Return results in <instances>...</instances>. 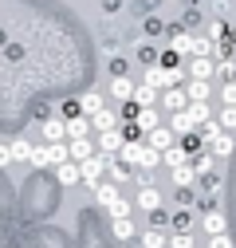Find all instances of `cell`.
<instances>
[{
    "instance_id": "f546056e",
    "label": "cell",
    "mask_w": 236,
    "mask_h": 248,
    "mask_svg": "<svg viewBox=\"0 0 236 248\" xmlns=\"http://www.w3.org/2000/svg\"><path fill=\"white\" fill-rule=\"evenodd\" d=\"M165 240H169V236L158 232V229H146V232H142V248H165Z\"/></svg>"
},
{
    "instance_id": "5bb4252c",
    "label": "cell",
    "mask_w": 236,
    "mask_h": 248,
    "mask_svg": "<svg viewBox=\"0 0 236 248\" xmlns=\"http://www.w3.org/2000/svg\"><path fill=\"white\" fill-rule=\"evenodd\" d=\"M134 126L142 130V138L150 134V130H158V126H162V118H158V107H150V110H138V118H134Z\"/></svg>"
},
{
    "instance_id": "44dd1931",
    "label": "cell",
    "mask_w": 236,
    "mask_h": 248,
    "mask_svg": "<svg viewBox=\"0 0 236 248\" xmlns=\"http://www.w3.org/2000/svg\"><path fill=\"white\" fill-rule=\"evenodd\" d=\"M185 114H189V122H193V126H205V122L213 118L209 103H189V107H185Z\"/></svg>"
},
{
    "instance_id": "d4e9b609",
    "label": "cell",
    "mask_w": 236,
    "mask_h": 248,
    "mask_svg": "<svg viewBox=\"0 0 236 248\" xmlns=\"http://www.w3.org/2000/svg\"><path fill=\"white\" fill-rule=\"evenodd\" d=\"M95 197H99V205H103V209H110V205H114L118 197H122V193H118V185H110V181H103L99 189H95Z\"/></svg>"
},
{
    "instance_id": "f1b7e54d",
    "label": "cell",
    "mask_w": 236,
    "mask_h": 248,
    "mask_svg": "<svg viewBox=\"0 0 236 248\" xmlns=\"http://www.w3.org/2000/svg\"><path fill=\"white\" fill-rule=\"evenodd\" d=\"M193 166V173L197 177H209L213 170H217V162H213V154H197V162H189Z\"/></svg>"
},
{
    "instance_id": "8fae6325",
    "label": "cell",
    "mask_w": 236,
    "mask_h": 248,
    "mask_svg": "<svg viewBox=\"0 0 236 248\" xmlns=\"http://www.w3.org/2000/svg\"><path fill=\"white\" fill-rule=\"evenodd\" d=\"M67 158L79 166V162H87V158H95V142L91 138H79V142H67Z\"/></svg>"
},
{
    "instance_id": "60d3db41",
    "label": "cell",
    "mask_w": 236,
    "mask_h": 248,
    "mask_svg": "<svg viewBox=\"0 0 236 248\" xmlns=\"http://www.w3.org/2000/svg\"><path fill=\"white\" fill-rule=\"evenodd\" d=\"M138 59H142V63H150V67H158V51L154 47H138Z\"/></svg>"
},
{
    "instance_id": "1f68e13d",
    "label": "cell",
    "mask_w": 236,
    "mask_h": 248,
    "mask_svg": "<svg viewBox=\"0 0 236 248\" xmlns=\"http://www.w3.org/2000/svg\"><path fill=\"white\" fill-rule=\"evenodd\" d=\"M47 158H51V170H55V166H63V162H71V158H67V142L47 146Z\"/></svg>"
},
{
    "instance_id": "8d00e7d4",
    "label": "cell",
    "mask_w": 236,
    "mask_h": 248,
    "mask_svg": "<svg viewBox=\"0 0 236 248\" xmlns=\"http://www.w3.org/2000/svg\"><path fill=\"white\" fill-rule=\"evenodd\" d=\"M106 173H110V185H118V181H126V177H130V170H126V166H118V162H110Z\"/></svg>"
},
{
    "instance_id": "ffe728a7",
    "label": "cell",
    "mask_w": 236,
    "mask_h": 248,
    "mask_svg": "<svg viewBox=\"0 0 236 248\" xmlns=\"http://www.w3.org/2000/svg\"><path fill=\"white\" fill-rule=\"evenodd\" d=\"M99 110H103V95H99V91H87V95L79 99V114L91 118V114H99Z\"/></svg>"
},
{
    "instance_id": "d6986e66",
    "label": "cell",
    "mask_w": 236,
    "mask_h": 248,
    "mask_svg": "<svg viewBox=\"0 0 236 248\" xmlns=\"http://www.w3.org/2000/svg\"><path fill=\"white\" fill-rule=\"evenodd\" d=\"M189 162V154H185V146L177 142V146H169L165 154H162V166H169V170H177V166H185Z\"/></svg>"
},
{
    "instance_id": "2e32d148",
    "label": "cell",
    "mask_w": 236,
    "mask_h": 248,
    "mask_svg": "<svg viewBox=\"0 0 236 248\" xmlns=\"http://www.w3.org/2000/svg\"><path fill=\"white\" fill-rule=\"evenodd\" d=\"M110 95H114L118 103H130V95H134V83H130L126 75H114V79H110Z\"/></svg>"
},
{
    "instance_id": "603a6c76",
    "label": "cell",
    "mask_w": 236,
    "mask_h": 248,
    "mask_svg": "<svg viewBox=\"0 0 236 248\" xmlns=\"http://www.w3.org/2000/svg\"><path fill=\"white\" fill-rule=\"evenodd\" d=\"M8 150H12V162H32V142L28 138H12Z\"/></svg>"
},
{
    "instance_id": "83f0119b",
    "label": "cell",
    "mask_w": 236,
    "mask_h": 248,
    "mask_svg": "<svg viewBox=\"0 0 236 248\" xmlns=\"http://www.w3.org/2000/svg\"><path fill=\"white\" fill-rule=\"evenodd\" d=\"M130 209H134V201H126V197H118L106 213H110V221H130Z\"/></svg>"
},
{
    "instance_id": "ac0fdd59",
    "label": "cell",
    "mask_w": 236,
    "mask_h": 248,
    "mask_svg": "<svg viewBox=\"0 0 236 248\" xmlns=\"http://www.w3.org/2000/svg\"><path fill=\"white\" fill-rule=\"evenodd\" d=\"M130 99H134L138 110H150V107H158V91H150V87L142 83V87H134V95H130Z\"/></svg>"
},
{
    "instance_id": "7bdbcfd3",
    "label": "cell",
    "mask_w": 236,
    "mask_h": 248,
    "mask_svg": "<svg viewBox=\"0 0 236 248\" xmlns=\"http://www.w3.org/2000/svg\"><path fill=\"white\" fill-rule=\"evenodd\" d=\"M173 229H177V232H189V213H177V217H173Z\"/></svg>"
},
{
    "instance_id": "f6af8a7d",
    "label": "cell",
    "mask_w": 236,
    "mask_h": 248,
    "mask_svg": "<svg viewBox=\"0 0 236 248\" xmlns=\"http://www.w3.org/2000/svg\"><path fill=\"white\" fill-rule=\"evenodd\" d=\"M0 166H12V150H8V142H0Z\"/></svg>"
},
{
    "instance_id": "5b68a950",
    "label": "cell",
    "mask_w": 236,
    "mask_h": 248,
    "mask_svg": "<svg viewBox=\"0 0 236 248\" xmlns=\"http://www.w3.org/2000/svg\"><path fill=\"white\" fill-rule=\"evenodd\" d=\"M118 126H122V122H118V110H110V107H103L99 114H91V134H110Z\"/></svg>"
},
{
    "instance_id": "e0dca14e",
    "label": "cell",
    "mask_w": 236,
    "mask_h": 248,
    "mask_svg": "<svg viewBox=\"0 0 236 248\" xmlns=\"http://www.w3.org/2000/svg\"><path fill=\"white\" fill-rule=\"evenodd\" d=\"M181 91H185V99H189V103H209V95H213V83H185Z\"/></svg>"
},
{
    "instance_id": "ab89813d",
    "label": "cell",
    "mask_w": 236,
    "mask_h": 248,
    "mask_svg": "<svg viewBox=\"0 0 236 248\" xmlns=\"http://www.w3.org/2000/svg\"><path fill=\"white\" fill-rule=\"evenodd\" d=\"M221 36H224V20H213L209 32H205V40H209V44H221Z\"/></svg>"
},
{
    "instance_id": "4316f807",
    "label": "cell",
    "mask_w": 236,
    "mask_h": 248,
    "mask_svg": "<svg viewBox=\"0 0 236 248\" xmlns=\"http://www.w3.org/2000/svg\"><path fill=\"white\" fill-rule=\"evenodd\" d=\"M217 126H221L224 134H236V107H221V114H217Z\"/></svg>"
},
{
    "instance_id": "836d02e7",
    "label": "cell",
    "mask_w": 236,
    "mask_h": 248,
    "mask_svg": "<svg viewBox=\"0 0 236 248\" xmlns=\"http://www.w3.org/2000/svg\"><path fill=\"white\" fill-rule=\"evenodd\" d=\"M28 166H36V170H51V158H47V146H32V162Z\"/></svg>"
},
{
    "instance_id": "277c9868",
    "label": "cell",
    "mask_w": 236,
    "mask_h": 248,
    "mask_svg": "<svg viewBox=\"0 0 236 248\" xmlns=\"http://www.w3.org/2000/svg\"><path fill=\"white\" fill-rule=\"evenodd\" d=\"M142 142H146V150H154V154H165L169 146H177V138H173V130H169V126H158V130H150Z\"/></svg>"
},
{
    "instance_id": "ba28073f",
    "label": "cell",
    "mask_w": 236,
    "mask_h": 248,
    "mask_svg": "<svg viewBox=\"0 0 236 248\" xmlns=\"http://www.w3.org/2000/svg\"><path fill=\"white\" fill-rule=\"evenodd\" d=\"M189 83H213V59H189Z\"/></svg>"
},
{
    "instance_id": "74e56055",
    "label": "cell",
    "mask_w": 236,
    "mask_h": 248,
    "mask_svg": "<svg viewBox=\"0 0 236 248\" xmlns=\"http://www.w3.org/2000/svg\"><path fill=\"white\" fill-rule=\"evenodd\" d=\"M165 244H169V248H193V232H173Z\"/></svg>"
},
{
    "instance_id": "3957f363",
    "label": "cell",
    "mask_w": 236,
    "mask_h": 248,
    "mask_svg": "<svg viewBox=\"0 0 236 248\" xmlns=\"http://www.w3.org/2000/svg\"><path fill=\"white\" fill-rule=\"evenodd\" d=\"M158 107H162L165 114H181V110L189 107V99H185L181 87H169V91H162V95H158Z\"/></svg>"
},
{
    "instance_id": "52a82bcc",
    "label": "cell",
    "mask_w": 236,
    "mask_h": 248,
    "mask_svg": "<svg viewBox=\"0 0 236 248\" xmlns=\"http://www.w3.org/2000/svg\"><path fill=\"white\" fill-rule=\"evenodd\" d=\"M40 134H44V146H55V142H67V126H63V118H47L44 126H40Z\"/></svg>"
},
{
    "instance_id": "d6a6232c",
    "label": "cell",
    "mask_w": 236,
    "mask_h": 248,
    "mask_svg": "<svg viewBox=\"0 0 236 248\" xmlns=\"http://www.w3.org/2000/svg\"><path fill=\"white\" fill-rule=\"evenodd\" d=\"M221 134H224V130L217 126V118H209L205 126H197V138H201V142H213V138H221Z\"/></svg>"
},
{
    "instance_id": "7c38bea8",
    "label": "cell",
    "mask_w": 236,
    "mask_h": 248,
    "mask_svg": "<svg viewBox=\"0 0 236 248\" xmlns=\"http://www.w3.org/2000/svg\"><path fill=\"white\" fill-rule=\"evenodd\" d=\"M169 130H173V138L181 142V138H189V134H197V126L189 122V114L181 110V114H169Z\"/></svg>"
},
{
    "instance_id": "7a4b0ae2",
    "label": "cell",
    "mask_w": 236,
    "mask_h": 248,
    "mask_svg": "<svg viewBox=\"0 0 236 248\" xmlns=\"http://www.w3.org/2000/svg\"><path fill=\"white\" fill-rule=\"evenodd\" d=\"M177 79H181V71H165V67H150L146 71V87L150 91H169V87H177Z\"/></svg>"
},
{
    "instance_id": "9a60e30c",
    "label": "cell",
    "mask_w": 236,
    "mask_h": 248,
    "mask_svg": "<svg viewBox=\"0 0 236 248\" xmlns=\"http://www.w3.org/2000/svg\"><path fill=\"white\" fill-rule=\"evenodd\" d=\"M142 150H146V142H122L118 162H122V166H138V162H142Z\"/></svg>"
},
{
    "instance_id": "4dcf8cb0",
    "label": "cell",
    "mask_w": 236,
    "mask_h": 248,
    "mask_svg": "<svg viewBox=\"0 0 236 248\" xmlns=\"http://www.w3.org/2000/svg\"><path fill=\"white\" fill-rule=\"evenodd\" d=\"M213 75H221V83H232L236 63H232V59H217V63H213Z\"/></svg>"
},
{
    "instance_id": "bcb514c9",
    "label": "cell",
    "mask_w": 236,
    "mask_h": 248,
    "mask_svg": "<svg viewBox=\"0 0 236 248\" xmlns=\"http://www.w3.org/2000/svg\"><path fill=\"white\" fill-rule=\"evenodd\" d=\"M205 189H209V193H217V189H221V177H213V173H209V177H205Z\"/></svg>"
},
{
    "instance_id": "7402d4cb",
    "label": "cell",
    "mask_w": 236,
    "mask_h": 248,
    "mask_svg": "<svg viewBox=\"0 0 236 248\" xmlns=\"http://www.w3.org/2000/svg\"><path fill=\"white\" fill-rule=\"evenodd\" d=\"M51 173H55V181H59V185H75V181H79V166H75V162H63V166H55Z\"/></svg>"
},
{
    "instance_id": "b9f144b4",
    "label": "cell",
    "mask_w": 236,
    "mask_h": 248,
    "mask_svg": "<svg viewBox=\"0 0 236 248\" xmlns=\"http://www.w3.org/2000/svg\"><path fill=\"white\" fill-rule=\"evenodd\" d=\"M209 248H232V236L228 232H217V236H209Z\"/></svg>"
},
{
    "instance_id": "4fadbf2b",
    "label": "cell",
    "mask_w": 236,
    "mask_h": 248,
    "mask_svg": "<svg viewBox=\"0 0 236 248\" xmlns=\"http://www.w3.org/2000/svg\"><path fill=\"white\" fill-rule=\"evenodd\" d=\"M122 134H118V130H110V134H99V154H103V158H114V154L118 150H122Z\"/></svg>"
},
{
    "instance_id": "cb8c5ba5",
    "label": "cell",
    "mask_w": 236,
    "mask_h": 248,
    "mask_svg": "<svg viewBox=\"0 0 236 248\" xmlns=\"http://www.w3.org/2000/svg\"><path fill=\"white\" fill-rule=\"evenodd\" d=\"M173 173V185H177V189H189V185L197 181V173H193V166L185 162V166H177V170H169Z\"/></svg>"
},
{
    "instance_id": "e575fe53",
    "label": "cell",
    "mask_w": 236,
    "mask_h": 248,
    "mask_svg": "<svg viewBox=\"0 0 236 248\" xmlns=\"http://www.w3.org/2000/svg\"><path fill=\"white\" fill-rule=\"evenodd\" d=\"M110 232H114V240H130L134 236V225L130 221H110Z\"/></svg>"
},
{
    "instance_id": "f35d334b",
    "label": "cell",
    "mask_w": 236,
    "mask_h": 248,
    "mask_svg": "<svg viewBox=\"0 0 236 248\" xmlns=\"http://www.w3.org/2000/svg\"><path fill=\"white\" fill-rule=\"evenodd\" d=\"M221 103L224 107H236V79L232 83H221Z\"/></svg>"
},
{
    "instance_id": "8992f818",
    "label": "cell",
    "mask_w": 236,
    "mask_h": 248,
    "mask_svg": "<svg viewBox=\"0 0 236 248\" xmlns=\"http://www.w3.org/2000/svg\"><path fill=\"white\" fill-rule=\"evenodd\" d=\"M134 205L146 209V213H162V189H158V185H146V189H138Z\"/></svg>"
},
{
    "instance_id": "d590c367",
    "label": "cell",
    "mask_w": 236,
    "mask_h": 248,
    "mask_svg": "<svg viewBox=\"0 0 236 248\" xmlns=\"http://www.w3.org/2000/svg\"><path fill=\"white\" fill-rule=\"evenodd\" d=\"M146 173H150V170H158L162 166V154H154V150H142V162H138Z\"/></svg>"
},
{
    "instance_id": "6da1fadb",
    "label": "cell",
    "mask_w": 236,
    "mask_h": 248,
    "mask_svg": "<svg viewBox=\"0 0 236 248\" xmlns=\"http://www.w3.org/2000/svg\"><path fill=\"white\" fill-rule=\"evenodd\" d=\"M114 158H103V154H95V158H87V162H79V181L87 185V189H99L103 185V173H106V166H110Z\"/></svg>"
},
{
    "instance_id": "9c48e42d",
    "label": "cell",
    "mask_w": 236,
    "mask_h": 248,
    "mask_svg": "<svg viewBox=\"0 0 236 248\" xmlns=\"http://www.w3.org/2000/svg\"><path fill=\"white\" fill-rule=\"evenodd\" d=\"M232 150H236V138H232V134H221V138H213V142H209L213 162H224V158H232Z\"/></svg>"
},
{
    "instance_id": "484cf974",
    "label": "cell",
    "mask_w": 236,
    "mask_h": 248,
    "mask_svg": "<svg viewBox=\"0 0 236 248\" xmlns=\"http://www.w3.org/2000/svg\"><path fill=\"white\" fill-rule=\"evenodd\" d=\"M205 232H209V236L224 232V213H221V209H209V213H205Z\"/></svg>"
},
{
    "instance_id": "ee69618b",
    "label": "cell",
    "mask_w": 236,
    "mask_h": 248,
    "mask_svg": "<svg viewBox=\"0 0 236 248\" xmlns=\"http://www.w3.org/2000/svg\"><path fill=\"white\" fill-rule=\"evenodd\" d=\"M158 32H162V20L150 16V20H146V36H158Z\"/></svg>"
},
{
    "instance_id": "30bf717a",
    "label": "cell",
    "mask_w": 236,
    "mask_h": 248,
    "mask_svg": "<svg viewBox=\"0 0 236 248\" xmlns=\"http://www.w3.org/2000/svg\"><path fill=\"white\" fill-rule=\"evenodd\" d=\"M63 126H67V142H79V138H91V118H87V114H79V118H67Z\"/></svg>"
}]
</instances>
